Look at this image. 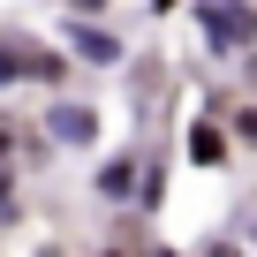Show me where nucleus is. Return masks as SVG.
<instances>
[{"label":"nucleus","mask_w":257,"mask_h":257,"mask_svg":"<svg viewBox=\"0 0 257 257\" xmlns=\"http://www.w3.org/2000/svg\"><path fill=\"white\" fill-rule=\"evenodd\" d=\"M16 76L53 83L61 76V53H31V46H8V38H0V83H16Z\"/></svg>","instance_id":"2"},{"label":"nucleus","mask_w":257,"mask_h":257,"mask_svg":"<svg viewBox=\"0 0 257 257\" xmlns=\"http://www.w3.org/2000/svg\"><path fill=\"white\" fill-rule=\"evenodd\" d=\"M197 31L219 53H242V46H257V8L249 0H197Z\"/></svg>","instance_id":"1"},{"label":"nucleus","mask_w":257,"mask_h":257,"mask_svg":"<svg viewBox=\"0 0 257 257\" xmlns=\"http://www.w3.org/2000/svg\"><path fill=\"white\" fill-rule=\"evenodd\" d=\"M68 46H76L83 61H98V68H113V61H121V46H113V31H98V23H76V31H68Z\"/></svg>","instance_id":"4"},{"label":"nucleus","mask_w":257,"mask_h":257,"mask_svg":"<svg viewBox=\"0 0 257 257\" xmlns=\"http://www.w3.org/2000/svg\"><path fill=\"white\" fill-rule=\"evenodd\" d=\"M159 257H167V249H159Z\"/></svg>","instance_id":"8"},{"label":"nucleus","mask_w":257,"mask_h":257,"mask_svg":"<svg viewBox=\"0 0 257 257\" xmlns=\"http://www.w3.org/2000/svg\"><path fill=\"white\" fill-rule=\"evenodd\" d=\"M234 128H242V137L257 144V106H242V113H234Z\"/></svg>","instance_id":"6"},{"label":"nucleus","mask_w":257,"mask_h":257,"mask_svg":"<svg viewBox=\"0 0 257 257\" xmlns=\"http://www.w3.org/2000/svg\"><path fill=\"white\" fill-rule=\"evenodd\" d=\"M8 189H16V167H8V159H0V204H8Z\"/></svg>","instance_id":"7"},{"label":"nucleus","mask_w":257,"mask_h":257,"mask_svg":"<svg viewBox=\"0 0 257 257\" xmlns=\"http://www.w3.org/2000/svg\"><path fill=\"white\" fill-rule=\"evenodd\" d=\"M219 152H227V144H219V128L197 121V128H189V159H197V167H219Z\"/></svg>","instance_id":"5"},{"label":"nucleus","mask_w":257,"mask_h":257,"mask_svg":"<svg viewBox=\"0 0 257 257\" xmlns=\"http://www.w3.org/2000/svg\"><path fill=\"white\" fill-rule=\"evenodd\" d=\"M46 128H53V144H91V137H98V113L76 106V98H61V106L46 113Z\"/></svg>","instance_id":"3"}]
</instances>
